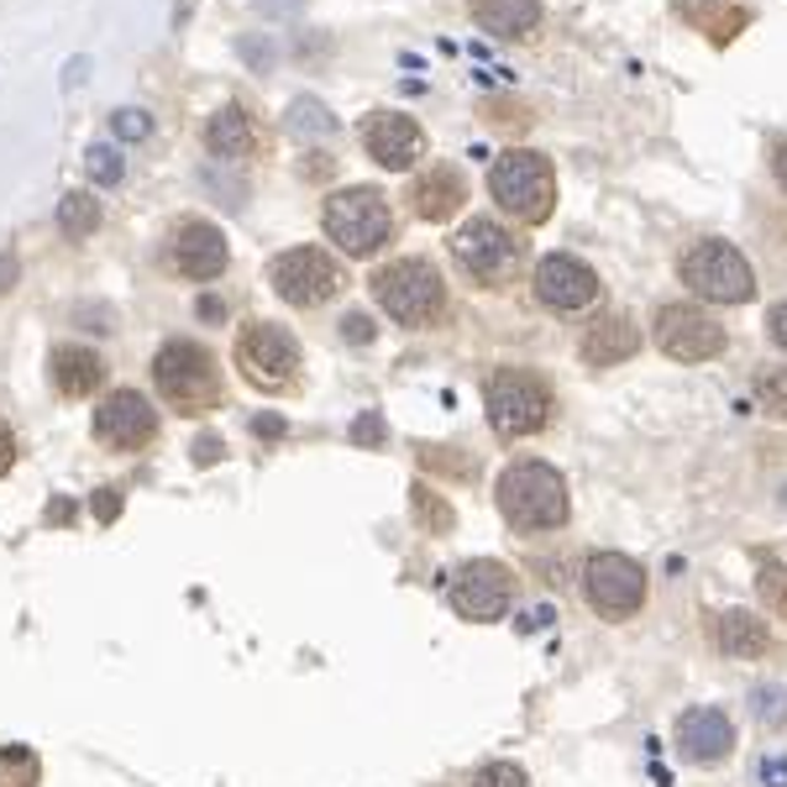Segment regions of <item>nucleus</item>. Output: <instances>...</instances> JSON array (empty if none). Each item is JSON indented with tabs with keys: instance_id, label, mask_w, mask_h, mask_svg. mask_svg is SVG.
Segmentation results:
<instances>
[{
	"instance_id": "obj_16",
	"label": "nucleus",
	"mask_w": 787,
	"mask_h": 787,
	"mask_svg": "<svg viewBox=\"0 0 787 787\" xmlns=\"http://www.w3.org/2000/svg\"><path fill=\"white\" fill-rule=\"evenodd\" d=\"M362 147H368V158L379 168L405 173L426 153V126L415 116H405V111H373V116L362 121Z\"/></svg>"
},
{
	"instance_id": "obj_36",
	"label": "nucleus",
	"mask_w": 787,
	"mask_h": 787,
	"mask_svg": "<svg viewBox=\"0 0 787 787\" xmlns=\"http://www.w3.org/2000/svg\"><path fill=\"white\" fill-rule=\"evenodd\" d=\"M90 515H95L100 525H111L121 515V494L116 488H95V494H90Z\"/></svg>"
},
{
	"instance_id": "obj_14",
	"label": "nucleus",
	"mask_w": 787,
	"mask_h": 787,
	"mask_svg": "<svg viewBox=\"0 0 787 787\" xmlns=\"http://www.w3.org/2000/svg\"><path fill=\"white\" fill-rule=\"evenodd\" d=\"M651 336H656V347L672 362H709L724 352V326H719L715 315L693 311V305H662Z\"/></svg>"
},
{
	"instance_id": "obj_3",
	"label": "nucleus",
	"mask_w": 787,
	"mask_h": 787,
	"mask_svg": "<svg viewBox=\"0 0 787 787\" xmlns=\"http://www.w3.org/2000/svg\"><path fill=\"white\" fill-rule=\"evenodd\" d=\"M153 383H158V394H164L179 415H211V409L221 405L215 358L200 341H184V336L164 341V352L153 358Z\"/></svg>"
},
{
	"instance_id": "obj_37",
	"label": "nucleus",
	"mask_w": 787,
	"mask_h": 787,
	"mask_svg": "<svg viewBox=\"0 0 787 787\" xmlns=\"http://www.w3.org/2000/svg\"><path fill=\"white\" fill-rule=\"evenodd\" d=\"M341 336H347V341H358V347H368V341H373V321H368L362 311H347L341 315Z\"/></svg>"
},
{
	"instance_id": "obj_4",
	"label": "nucleus",
	"mask_w": 787,
	"mask_h": 787,
	"mask_svg": "<svg viewBox=\"0 0 787 787\" xmlns=\"http://www.w3.org/2000/svg\"><path fill=\"white\" fill-rule=\"evenodd\" d=\"M326 237L347 252V258H373L383 241L394 237V211H389V200L379 190H368V184H352V190H336L326 200Z\"/></svg>"
},
{
	"instance_id": "obj_2",
	"label": "nucleus",
	"mask_w": 787,
	"mask_h": 787,
	"mask_svg": "<svg viewBox=\"0 0 787 787\" xmlns=\"http://www.w3.org/2000/svg\"><path fill=\"white\" fill-rule=\"evenodd\" d=\"M488 194L504 215H515L520 226H547L556 211V173L541 153L530 147H509L488 168Z\"/></svg>"
},
{
	"instance_id": "obj_44",
	"label": "nucleus",
	"mask_w": 787,
	"mask_h": 787,
	"mask_svg": "<svg viewBox=\"0 0 787 787\" xmlns=\"http://www.w3.org/2000/svg\"><path fill=\"white\" fill-rule=\"evenodd\" d=\"M766 326H772V341H777V347L787 352V300L777 305V311H772V321H766Z\"/></svg>"
},
{
	"instance_id": "obj_46",
	"label": "nucleus",
	"mask_w": 787,
	"mask_h": 787,
	"mask_svg": "<svg viewBox=\"0 0 787 787\" xmlns=\"http://www.w3.org/2000/svg\"><path fill=\"white\" fill-rule=\"evenodd\" d=\"M48 520H53V525H69V520H74V499H53V504H48Z\"/></svg>"
},
{
	"instance_id": "obj_35",
	"label": "nucleus",
	"mask_w": 787,
	"mask_h": 787,
	"mask_svg": "<svg viewBox=\"0 0 787 787\" xmlns=\"http://www.w3.org/2000/svg\"><path fill=\"white\" fill-rule=\"evenodd\" d=\"M473 787H530V777H525V766H515V762H488L473 777Z\"/></svg>"
},
{
	"instance_id": "obj_45",
	"label": "nucleus",
	"mask_w": 787,
	"mask_h": 787,
	"mask_svg": "<svg viewBox=\"0 0 787 787\" xmlns=\"http://www.w3.org/2000/svg\"><path fill=\"white\" fill-rule=\"evenodd\" d=\"M194 311H200V321H205V326H215V321H226V305H221L215 294H205V300H200Z\"/></svg>"
},
{
	"instance_id": "obj_31",
	"label": "nucleus",
	"mask_w": 787,
	"mask_h": 787,
	"mask_svg": "<svg viewBox=\"0 0 787 787\" xmlns=\"http://www.w3.org/2000/svg\"><path fill=\"white\" fill-rule=\"evenodd\" d=\"M756 400H762V409H772L777 420H787V368H762V373H756Z\"/></svg>"
},
{
	"instance_id": "obj_10",
	"label": "nucleus",
	"mask_w": 787,
	"mask_h": 787,
	"mask_svg": "<svg viewBox=\"0 0 787 787\" xmlns=\"http://www.w3.org/2000/svg\"><path fill=\"white\" fill-rule=\"evenodd\" d=\"M452 252L477 284H504L520 268V237L499 221H488V215H473L468 226H457Z\"/></svg>"
},
{
	"instance_id": "obj_18",
	"label": "nucleus",
	"mask_w": 787,
	"mask_h": 787,
	"mask_svg": "<svg viewBox=\"0 0 787 787\" xmlns=\"http://www.w3.org/2000/svg\"><path fill=\"white\" fill-rule=\"evenodd\" d=\"M677 751L688 762H724L735 751V724L719 709H688L677 719Z\"/></svg>"
},
{
	"instance_id": "obj_38",
	"label": "nucleus",
	"mask_w": 787,
	"mask_h": 787,
	"mask_svg": "<svg viewBox=\"0 0 787 787\" xmlns=\"http://www.w3.org/2000/svg\"><path fill=\"white\" fill-rule=\"evenodd\" d=\"M352 441H358V447H379L383 441V415H358V420H352Z\"/></svg>"
},
{
	"instance_id": "obj_27",
	"label": "nucleus",
	"mask_w": 787,
	"mask_h": 787,
	"mask_svg": "<svg viewBox=\"0 0 787 787\" xmlns=\"http://www.w3.org/2000/svg\"><path fill=\"white\" fill-rule=\"evenodd\" d=\"M43 762L32 745H0V787H37Z\"/></svg>"
},
{
	"instance_id": "obj_28",
	"label": "nucleus",
	"mask_w": 787,
	"mask_h": 787,
	"mask_svg": "<svg viewBox=\"0 0 787 787\" xmlns=\"http://www.w3.org/2000/svg\"><path fill=\"white\" fill-rule=\"evenodd\" d=\"M409 504H415V515H420L426 530H436V536H447V530H452V504L436 499L426 483H415V488H409Z\"/></svg>"
},
{
	"instance_id": "obj_41",
	"label": "nucleus",
	"mask_w": 787,
	"mask_h": 787,
	"mask_svg": "<svg viewBox=\"0 0 787 787\" xmlns=\"http://www.w3.org/2000/svg\"><path fill=\"white\" fill-rule=\"evenodd\" d=\"M11 468H16V430L0 420V477L11 473Z\"/></svg>"
},
{
	"instance_id": "obj_17",
	"label": "nucleus",
	"mask_w": 787,
	"mask_h": 787,
	"mask_svg": "<svg viewBox=\"0 0 787 787\" xmlns=\"http://www.w3.org/2000/svg\"><path fill=\"white\" fill-rule=\"evenodd\" d=\"M536 300L562 315L588 311L598 300V273L583 258H573V252H547L541 268H536Z\"/></svg>"
},
{
	"instance_id": "obj_24",
	"label": "nucleus",
	"mask_w": 787,
	"mask_h": 787,
	"mask_svg": "<svg viewBox=\"0 0 787 787\" xmlns=\"http://www.w3.org/2000/svg\"><path fill=\"white\" fill-rule=\"evenodd\" d=\"M719 645H724L730 656H745V662H751V656H762L766 645H772V630H766L751 609H730V615L719 620Z\"/></svg>"
},
{
	"instance_id": "obj_20",
	"label": "nucleus",
	"mask_w": 787,
	"mask_h": 787,
	"mask_svg": "<svg viewBox=\"0 0 787 787\" xmlns=\"http://www.w3.org/2000/svg\"><path fill=\"white\" fill-rule=\"evenodd\" d=\"M462 200H468V184L452 164H436L415 179V215L420 221H452L462 211Z\"/></svg>"
},
{
	"instance_id": "obj_21",
	"label": "nucleus",
	"mask_w": 787,
	"mask_h": 787,
	"mask_svg": "<svg viewBox=\"0 0 787 787\" xmlns=\"http://www.w3.org/2000/svg\"><path fill=\"white\" fill-rule=\"evenodd\" d=\"M205 147H211V158H247V153L258 147V126H252V116L241 111L237 100H226L221 111H211V121H205Z\"/></svg>"
},
{
	"instance_id": "obj_42",
	"label": "nucleus",
	"mask_w": 787,
	"mask_h": 787,
	"mask_svg": "<svg viewBox=\"0 0 787 787\" xmlns=\"http://www.w3.org/2000/svg\"><path fill=\"white\" fill-rule=\"evenodd\" d=\"M16 279H22V262H16V252H0V294H11V289H16Z\"/></svg>"
},
{
	"instance_id": "obj_5",
	"label": "nucleus",
	"mask_w": 787,
	"mask_h": 787,
	"mask_svg": "<svg viewBox=\"0 0 787 787\" xmlns=\"http://www.w3.org/2000/svg\"><path fill=\"white\" fill-rule=\"evenodd\" d=\"M373 300L400 326H430L447 311V284H441V273L426 258H400L373 273Z\"/></svg>"
},
{
	"instance_id": "obj_40",
	"label": "nucleus",
	"mask_w": 787,
	"mask_h": 787,
	"mask_svg": "<svg viewBox=\"0 0 787 787\" xmlns=\"http://www.w3.org/2000/svg\"><path fill=\"white\" fill-rule=\"evenodd\" d=\"M289 430L284 415H252V436H262V441H279Z\"/></svg>"
},
{
	"instance_id": "obj_25",
	"label": "nucleus",
	"mask_w": 787,
	"mask_h": 787,
	"mask_svg": "<svg viewBox=\"0 0 787 787\" xmlns=\"http://www.w3.org/2000/svg\"><path fill=\"white\" fill-rule=\"evenodd\" d=\"M284 126H289V137H300V143H326V137H336L341 132V121L321 105V100H294L284 111Z\"/></svg>"
},
{
	"instance_id": "obj_26",
	"label": "nucleus",
	"mask_w": 787,
	"mask_h": 787,
	"mask_svg": "<svg viewBox=\"0 0 787 787\" xmlns=\"http://www.w3.org/2000/svg\"><path fill=\"white\" fill-rule=\"evenodd\" d=\"M58 226H64V237L85 241L90 232H100V200L85 190H69L58 200Z\"/></svg>"
},
{
	"instance_id": "obj_39",
	"label": "nucleus",
	"mask_w": 787,
	"mask_h": 787,
	"mask_svg": "<svg viewBox=\"0 0 787 787\" xmlns=\"http://www.w3.org/2000/svg\"><path fill=\"white\" fill-rule=\"evenodd\" d=\"M762 787H787V756H762Z\"/></svg>"
},
{
	"instance_id": "obj_34",
	"label": "nucleus",
	"mask_w": 787,
	"mask_h": 787,
	"mask_svg": "<svg viewBox=\"0 0 787 787\" xmlns=\"http://www.w3.org/2000/svg\"><path fill=\"white\" fill-rule=\"evenodd\" d=\"M237 58L252 74H268V69H273V58H279V48H273L268 37H258V32H241V37H237Z\"/></svg>"
},
{
	"instance_id": "obj_13",
	"label": "nucleus",
	"mask_w": 787,
	"mask_h": 787,
	"mask_svg": "<svg viewBox=\"0 0 787 787\" xmlns=\"http://www.w3.org/2000/svg\"><path fill=\"white\" fill-rule=\"evenodd\" d=\"M509 604H515V577H509V567L488 562V556H477V562H468V567L457 573L452 609L462 615V620L494 625V620L509 615Z\"/></svg>"
},
{
	"instance_id": "obj_8",
	"label": "nucleus",
	"mask_w": 787,
	"mask_h": 787,
	"mask_svg": "<svg viewBox=\"0 0 787 787\" xmlns=\"http://www.w3.org/2000/svg\"><path fill=\"white\" fill-rule=\"evenodd\" d=\"M232 352H237V373L252 389H289L300 379V341L273 321H247Z\"/></svg>"
},
{
	"instance_id": "obj_47",
	"label": "nucleus",
	"mask_w": 787,
	"mask_h": 787,
	"mask_svg": "<svg viewBox=\"0 0 787 787\" xmlns=\"http://www.w3.org/2000/svg\"><path fill=\"white\" fill-rule=\"evenodd\" d=\"M262 11H268V16H273V11H289V16H300V5H305V0H258Z\"/></svg>"
},
{
	"instance_id": "obj_22",
	"label": "nucleus",
	"mask_w": 787,
	"mask_h": 787,
	"mask_svg": "<svg viewBox=\"0 0 787 787\" xmlns=\"http://www.w3.org/2000/svg\"><path fill=\"white\" fill-rule=\"evenodd\" d=\"M468 5H473V22L504 43L541 26V0H468Z\"/></svg>"
},
{
	"instance_id": "obj_9",
	"label": "nucleus",
	"mask_w": 787,
	"mask_h": 787,
	"mask_svg": "<svg viewBox=\"0 0 787 787\" xmlns=\"http://www.w3.org/2000/svg\"><path fill=\"white\" fill-rule=\"evenodd\" d=\"M551 420V389L536 373L499 368L488 379V426L499 436H536Z\"/></svg>"
},
{
	"instance_id": "obj_33",
	"label": "nucleus",
	"mask_w": 787,
	"mask_h": 787,
	"mask_svg": "<svg viewBox=\"0 0 787 787\" xmlns=\"http://www.w3.org/2000/svg\"><path fill=\"white\" fill-rule=\"evenodd\" d=\"M756 594L777 609L787 620V562H762V573H756Z\"/></svg>"
},
{
	"instance_id": "obj_43",
	"label": "nucleus",
	"mask_w": 787,
	"mask_h": 787,
	"mask_svg": "<svg viewBox=\"0 0 787 787\" xmlns=\"http://www.w3.org/2000/svg\"><path fill=\"white\" fill-rule=\"evenodd\" d=\"M221 457H226L221 441H211V436H205V441H194V462H200V468H211V462H221Z\"/></svg>"
},
{
	"instance_id": "obj_15",
	"label": "nucleus",
	"mask_w": 787,
	"mask_h": 787,
	"mask_svg": "<svg viewBox=\"0 0 787 787\" xmlns=\"http://www.w3.org/2000/svg\"><path fill=\"white\" fill-rule=\"evenodd\" d=\"M95 436L111 452H143L158 436V409L147 405V394H137V389H116L95 409Z\"/></svg>"
},
{
	"instance_id": "obj_1",
	"label": "nucleus",
	"mask_w": 787,
	"mask_h": 787,
	"mask_svg": "<svg viewBox=\"0 0 787 787\" xmlns=\"http://www.w3.org/2000/svg\"><path fill=\"white\" fill-rule=\"evenodd\" d=\"M494 504H499V515L520 536H536V530H556V525H567L573 515V504H567V483L562 473L541 462V457H525V462H509L494 483Z\"/></svg>"
},
{
	"instance_id": "obj_7",
	"label": "nucleus",
	"mask_w": 787,
	"mask_h": 787,
	"mask_svg": "<svg viewBox=\"0 0 787 787\" xmlns=\"http://www.w3.org/2000/svg\"><path fill=\"white\" fill-rule=\"evenodd\" d=\"M583 594L598 620H636L645 604V567L625 551H594L583 567Z\"/></svg>"
},
{
	"instance_id": "obj_6",
	"label": "nucleus",
	"mask_w": 787,
	"mask_h": 787,
	"mask_svg": "<svg viewBox=\"0 0 787 787\" xmlns=\"http://www.w3.org/2000/svg\"><path fill=\"white\" fill-rule=\"evenodd\" d=\"M677 273H683V284L693 294H704V300H715V305H745L751 294H756V273H751V262L740 247L719 237H704L693 241L683 262H677Z\"/></svg>"
},
{
	"instance_id": "obj_11",
	"label": "nucleus",
	"mask_w": 787,
	"mask_h": 787,
	"mask_svg": "<svg viewBox=\"0 0 787 787\" xmlns=\"http://www.w3.org/2000/svg\"><path fill=\"white\" fill-rule=\"evenodd\" d=\"M268 273H273L279 300H289V305H326L341 289V262L326 247H311V241L279 252V258L268 262Z\"/></svg>"
},
{
	"instance_id": "obj_19",
	"label": "nucleus",
	"mask_w": 787,
	"mask_h": 787,
	"mask_svg": "<svg viewBox=\"0 0 787 787\" xmlns=\"http://www.w3.org/2000/svg\"><path fill=\"white\" fill-rule=\"evenodd\" d=\"M636 352H641V326L620 311H604L594 326L583 331V358L594 362V368H615V362L636 358Z\"/></svg>"
},
{
	"instance_id": "obj_23",
	"label": "nucleus",
	"mask_w": 787,
	"mask_h": 787,
	"mask_svg": "<svg viewBox=\"0 0 787 787\" xmlns=\"http://www.w3.org/2000/svg\"><path fill=\"white\" fill-rule=\"evenodd\" d=\"M53 383H58L64 400H85L105 383V358L90 352V347H58L53 352Z\"/></svg>"
},
{
	"instance_id": "obj_29",
	"label": "nucleus",
	"mask_w": 787,
	"mask_h": 787,
	"mask_svg": "<svg viewBox=\"0 0 787 787\" xmlns=\"http://www.w3.org/2000/svg\"><path fill=\"white\" fill-rule=\"evenodd\" d=\"M751 715L762 719L766 730L787 724V688H777V683H762V688L751 693Z\"/></svg>"
},
{
	"instance_id": "obj_12",
	"label": "nucleus",
	"mask_w": 787,
	"mask_h": 787,
	"mask_svg": "<svg viewBox=\"0 0 787 787\" xmlns=\"http://www.w3.org/2000/svg\"><path fill=\"white\" fill-rule=\"evenodd\" d=\"M168 262H173V273H184V279H194V284H211V279L226 273V262H232L226 232L211 226L205 215H184V221H173Z\"/></svg>"
},
{
	"instance_id": "obj_30",
	"label": "nucleus",
	"mask_w": 787,
	"mask_h": 787,
	"mask_svg": "<svg viewBox=\"0 0 787 787\" xmlns=\"http://www.w3.org/2000/svg\"><path fill=\"white\" fill-rule=\"evenodd\" d=\"M85 168H90V179H95V184H121V173H126L116 143H95L90 153H85Z\"/></svg>"
},
{
	"instance_id": "obj_48",
	"label": "nucleus",
	"mask_w": 787,
	"mask_h": 787,
	"mask_svg": "<svg viewBox=\"0 0 787 787\" xmlns=\"http://www.w3.org/2000/svg\"><path fill=\"white\" fill-rule=\"evenodd\" d=\"M772 173H777V184L787 190V143L777 147V153H772Z\"/></svg>"
},
{
	"instance_id": "obj_32",
	"label": "nucleus",
	"mask_w": 787,
	"mask_h": 787,
	"mask_svg": "<svg viewBox=\"0 0 787 787\" xmlns=\"http://www.w3.org/2000/svg\"><path fill=\"white\" fill-rule=\"evenodd\" d=\"M111 132H116V143H147L153 137V116L143 105H121V111H111Z\"/></svg>"
}]
</instances>
